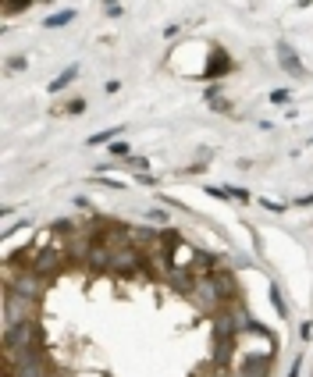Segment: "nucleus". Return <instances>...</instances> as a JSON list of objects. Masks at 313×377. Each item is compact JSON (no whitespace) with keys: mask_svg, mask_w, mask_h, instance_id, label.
<instances>
[{"mask_svg":"<svg viewBox=\"0 0 313 377\" xmlns=\"http://www.w3.org/2000/svg\"><path fill=\"white\" fill-rule=\"evenodd\" d=\"M271 100H274V103H285V100H288V89H274Z\"/></svg>","mask_w":313,"mask_h":377,"instance_id":"obj_5","label":"nucleus"},{"mask_svg":"<svg viewBox=\"0 0 313 377\" xmlns=\"http://www.w3.org/2000/svg\"><path fill=\"white\" fill-rule=\"evenodd\" d=\"M71 18H75V11H57V14H50V18H47V29H61V25H68Z\"/></svg>","mask_w":313,"mask_h":377,"instance_id":"obj_3","label":"nucleus"},{"mask_svg":"<svg viewBox=\"0 0 313 377\" xmlns=\"http://www.w3.org/2000/svg\"><path fill=\"white\" fill-rule=\"evenodd\" d=\"M121 132H125L121 125H117V128H103V132H96V135H89V143H85V146H103V143H111L114 135H121Z\"/></svg>","mask_w":313,"mask_h":377,"instance_id":"obj_2","label":"nucleus"},{"mask_svg":"<svg viewBox=\"0 0 313 377\" xmlns=\"http://www.w3.org/2000/svg\"><path fill=\"white\" fill-rule=\"evenodd\" d=\"M75 75H79V64H71V68H64L61 75H57V79L50 82V89H54V93H61V89H68V82L71 79H75Z\"/></svg>","mask_w":313,"mask_h":377,"instance_id":"obj_1","label":"nucleus"},{"mask_svg":"<svg viewBox=\"0 0 313 377\" xmlns=\"http://www.w3.org/2000/svg\"><path fill=\"white\" fill-rule=\"evenodd\" d=\"M271 303L278 306V313H281V317L288 313V310H285V303H281V295H278V289H274V285H271Z\"/></svg>","mask_w":313,"mask_h":377,"instance_id":"obj_4","label":"nucleus"}]
</instances>
